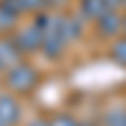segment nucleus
Instances as JSON below:
<instances>
[{"instance_id":"17","label":"nucleus","mask_w":126,"mask_h":126,"mask_svg":"<svg viewBox=\"0 0 126 126\" xmlns=\"http://www.w3.org/2000/svg\"><path fill=\"white\" fill-rule=\"evenodd\" d=\"M124 35H126V13H124Z\"/></svg>"},{"instance_id":"4","label":"nucleus","mask_w":126,"mask_h":126,"mask_svg":"<svg viewBox=\"0 0 126 126\" xmlns=\"http://www.w3.org/2000/svg\"><path fill=\"white\" fill-rule=\"evenodd\" d=\"M93 28H96V33L101 38H109V40L124 35V10H106L93 23Z\"/></svg>"},{"instance_id":"14","label":"nucleus","mask_w":126,"mask_h":126,"mask_svg":"<svg viewBox=\"0 0 126 126\" xmlns=\"http://www.w3.org/2000/svg\"><path fill=\"white\" fill-rule=\"evenodd\" d=\"M68 0H46V8L48 10H61V8H66Z\"/></svg>"},{"instance_id":"10","label":"nucleus","mask_w":126,"mask_h":126,"mask_svg":"<svg viewBox=\"0 0 126 126\" xmlns=\"http://www.w3.org/2000/svg\"><path fill=\"white\" fill-rule=\"evenodd\" d=\"M109 58L116 63V66L126 68V35H119V38L111 40V46H109Z\"/></svg>"},{"instance_id":"7","label":"nucleus","mask_w":126,"mask_h":126,"mask_svg":"<svg viewBox=\"0 0 126 126\" xmlns=\"http://www.w3.org/2000/svg\"><path fill=\"white\" fill-rule=\"evenodd\" d=\"M23 10H20L18 0H0V33H10L20 25Z\"/></svg>"},{"instance_id":"5","label":"nucleus","mask_w":126,"mask_h":126,"mask_svg":"<svg viewBox=\"0 0 126 126\" xmlns=\"http://www.w3.org/2000/svg\"><path fill=\"white\" fill-rule=\"evenodd\" d=\"M86 20H83L78 13H66L58 18V30L63 33V38L68 40V43H76V40L83 38V30H86Z\"/></svg>"},{"instance_id":"18","label":"nucleus","mask_w":126,"mask_h":126,"mask_svg":"<svg viewBox=\"0 0 126 126\" xmlns=\"http://www.w3.org/2000/svg\"><path fill=\"white\" fill-rule=\"evenodd\" d=\"M0 76H3V68H0Z\"/></svg>"},{"instance_id":"11","label":"nucleus","mask_w":126,"mask_h":126,"mask_svg":"<svg viewBox=\"0 0 126 126\" xmlns=\"http://www.w3.org/2000/svg\"><path fill=\"white\" fill-rule=\"evenodd\" d=\"M103 126H126V106H111L101 113Z\"/></svg>"},{"instance_id":"15","label":"nucleus","mask_w":126,"mask_h":126,"mask_svg":"<svg viewBox=\"0 0 126 126\" xmlns=\"http://www.w3.org/2000/svg\"><path fill=\"white\" fill-rule=\"evenodd\" d=\"M78 126H103L101 119H78Z\"/></svg>"},{"instance_id":"19","label":"nucleus","mask_w":126,"mask_h":126,"mask_svg":"<svg viewBox=\"0 0 126 126\" xmlns=\"http://www.w3.org/2000/svg\"><path fill=\"white\" fill-rule=\"evenodd\" d=\"M124 8H126V0H124Z\"/></svg>"},{"instance_id":"6","label":"nucleus","mask_w":126,"mask_h":126,"mask_svg":"<svg viewBox=\"0 0 126 126\" xmlns=\"http://www.w3.org/2000/svg\"><path fill=\"white\" fill-rule=\"evenodd\" d=\"M61 18V15H58ZM71 43L66 38H63V33L58 30V25L50 30V33H46V38H43V46H40V53H43L48 61H58L63 53H66V48H68Z\"/></svg>"},{"instance_id":"9","label":"nucleus","mask_w":126,"mask_h":126,"mask_svg":"<svg viewBox=\"0 0 126 126\" xmlns=\"http://www.w3.org/2000/svg\"><path fill=\"white\" fill-rule=\"evenodd\" d=\"M106 10H109L106 0H78L76 3V13L86 20V23H96Z\"/></svg>"},{"instance_id":"1","label":"nucleus","mask_w":126,"mask_h":126,"mask_svg":"<svg viewBox=\"0 0 126 126\" xmlns=\"http://www.w3.org/2000/svg\"><path fill=\"white\" fill-rule=\"evenodd\" d=\"M3 83L10 93H15V96H30L38 86H40V71L33 66V63L28 61H20L15 63L13 68H8L3 73Z\"/></svg>"},{"instance_id":"3","label":"nucleus","mask_w":126,"mask_h":126,"mask_svg":"<svg viewBox=\"0 0 126 126\" xmlns=\"http://www.w3.org/2000/svg\"><path fill=\"white\" fill-rule=\"evenodd\" d=\"M23 124V103L15 93H0V126H20Z\"/></svg>"},{"instance_id":"16","label":"nucleus","mask_w":126,"mask_h":126,"mask_svg":"<svg viewBox=\"0 0 126 126\" xmlns=\"http://www.w3.org/2000/svg\"><path fill=\"white\" fill-rule=\"evenodd\" d=\"M28 126H48V121H46V119H33Z\"/></svg>"},{"instance_id":"12","label":"nucleus","mask_w":126,"mask_h":126,"mask_svg":"<svg viewBox=\"0 0 126 126\" xmlns=\"http://www.w3.org/2000/svg\"><path fill=\"white\" fill-rule=\"evenodd\" d=\"M48 126H78V119L68 111H61V113H53L48 119Z\"/></svg>"},{"instance_id":"8","label":"nucleus","mask_w":126,"mask_h":126,"mask_svg":"<svg viewBox=\"0 0 126 126\" xmlns=\"http://www.w3.org/2000/svg\"><path fill=\"white\" fill-rule=\"evenodd\" d=\"M25 56L18 50V46L13 43V38L10 35H0V68H3V73L8 68H13L15 63H20Z\"/></svg>"},{"instance_id":"13","label":"nucleus","mask_w":126,"mask_h":126,"mask_svg":"<svg viewBox=\"0 0 126 126\" xmlns=\"http://www.w3.org/2000/svg\"><path fill=\"white\" fill-rule=\"evenodd\" d=\"M23 15H35L40 10H46V0H18Z\"/></svg>"},{"instance_id":"2","label":"nucleus","mask_w":126,"mask_h":126,"mask_svg":"<svg viewBox=\"0 0 126 126\" xmlns=\"http://www.w3.org/2000/svg\"><path fill=\"white\" fill-rule=\"evenodd\" d=\"M10 38H13V43L18 46V50L23 56H33V53H40V46H43V30H40L33 20L25 25H18L13 33H10Z\"/></svg>"}]
</instances>
